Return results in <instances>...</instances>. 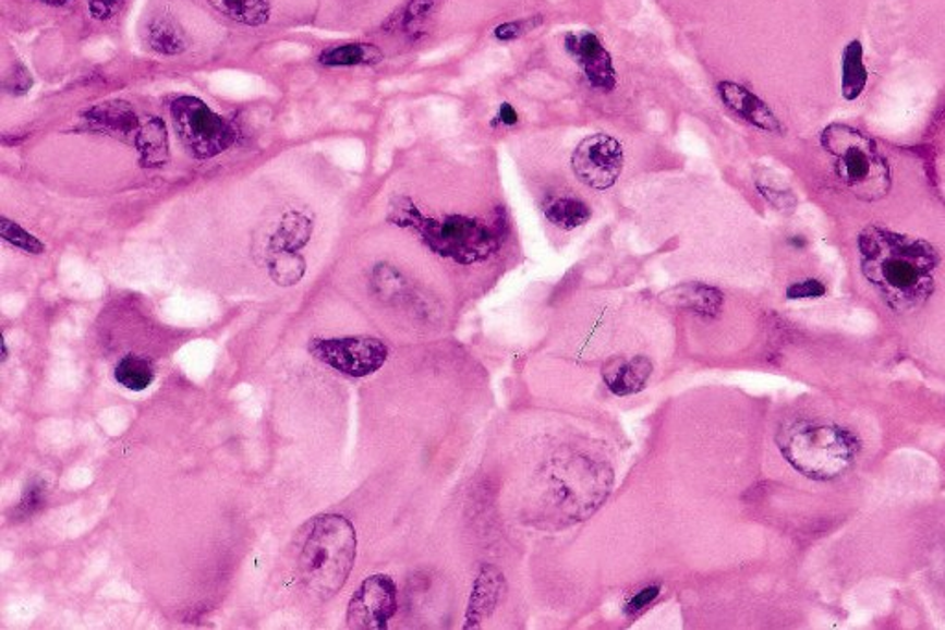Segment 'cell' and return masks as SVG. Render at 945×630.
<instances>
[{
	"instance_id": "1",
	"label": "cell",
	"mask_w": 945,
	"mask_h": 630,
	"mask_svg": "<svg viewBox=\"0 0 945 630\" xmlns=\"http://www.w3.org/2000/svg\"><path fill=\"white\" fill-rule=\"evenodd\" d=\"M864 278L897 313L921 307L933 294L940 257L931 244L870 226L859 237Z\"/></svg>"
},
{
	"instance_id": "2",
	"label": "cell",
	"mask_w": 945,
	"mask_h": 630,
	"mask_svg": "<svg viewBox=\"0 0 945 630\" xmlns=\"http://www.w3.org/2000/svg\"><path fill=\"white\" fill-rule=\"evenodd\" d=\"M388 219L401 228L416 231L434 254L449 257L460 265H473L492 257L508 230L505 219L484 222L465 215L428 219L409 198L396 202Z\"/></svg>"
},
{
	"instance_id": "3",
	"label": "cell",
	"mask_w": 945,
	"mask_h": 630,
	"mask_svg": "<svg viewBox=\"0 0 945 630\" xmlns=\"http://www.w3.org/2000/svg\"><path fill=\"white\" fill-rule=\"evenodd\" d=\"M777 448L796 472L813 481L843 477L861 451V440L843 425L796 420L783 425Z\"/></svg>"
},
{
	"instance_id": "4",
	"label": "cell",
	"mask_w": 945,
	"mask_h": 630,
	"mask_svg": "<svg viewBox=\"0 0 945 630\" xmlns=\"http://www.w3.org/2000/svg\"><path fill=\"white\" fill-rule=\"evenodd\" d=\"M356 557L355 528L343 516H318L300 555V576L308 594L329 599L342 589Z\"/></svg>"
},
{
	"instance_id": "5",
	"label": "cell",
	"mask_w": 945,
	"mask_h": 630,
	"mask_svg": "<svg viewBox=\"0 0 945 630\" xmlns=\"http://www.w3.org/2000/svg\"><path fill=\"white\" fill-rule=\"evenodd\" d=\"M822 146L837 159L838 178L859 198L880 201L891 187V169L872 137L846 124H832L822 134Z\"/></svg>"
},
{
	"instance_id": "6",
	"label": "cell",
	"mask_w": 945,
	"mask_h": 630,
	"mask_svg": "<svg viewBox=\"0 0 945 630\" xmlns=\"http://www.w3.org/2000/svg\"><path fill=\"white\" fill-rule=\"evenodd\" d=\"M175 134L194 158L211 159L237 141L235 128L196 97H178L170 106Z\"/></svg>"
},
{
	"instance_id": "7",
	"label": "cell",
	"mask_w": 945,
	"mask_h": 630,
	"mask_svg": "<svg viewBox=\"0 0 945 630\" xmlns=\"http://www.w3.org/2000/svg\"><path fill=\"white\" fill-rule=\"evenodd\" d=\"M308 350L322 363L350 377L372 376L388 359V348L372 337L314 339Z\"/></svg>"
},
{
	"instance_id": "8",
	"label": "cell",
	"mask_w": 945,
	"mask_h": 630,
	"mask_svg": "<svg viewBox=\"0 0 945 630\" xmlns=\"http://www.w3.org/2000/svg\"><path fill=\"white\" fill-rule=\"evenodd\" d=\"M571 163L580 182L598 191H606L619 178L625 163V152L619 141L611 135H591L574 150Z\"/></svg>"
},
{
	"instance_id": "9",
	"label": "cell",
	"mask_w": 945,
	"mask_h": 630,
	"mask_svg": "<svg viewBox=\"0 0 945 630\" xmlns=\"http://www.w3.org/2000/svg\"><path fill=\"white\" fill-rule=\"evenodd\" d=\"M398 610V589L388 576H374L362 582L348 608L351 629L380 630Z\"/></svg>"
},
{
	"instance_id": "10",
	"label": "cell",
	"mask_w": 945,
	"mask_h": 630,
	"mask_svg": "<svg viewBox=\"0 0 945 630\" xmlns=\"http://www.w3.org/2000/svg\"><path fill=\"white\" fill-rule=\"evenodd\" d=\"M564 47L569 58L579 65L591 89L603 93L614 92L617 85L614 58L604 47L601 37L587 31L571 32L567 34Z\"/></svg>"
},
{
	"instance_id": "11",
	"label": "cell",
	"mask_w": 945,
	"mask_h": 630,
	"mask_svg": "<svg viewBox=\"0 0 945 630\" xmlns=\"http://www.w3.org/2000/svg\"><path fill=\"white\" fill-rule=\"evenodd\" d=\"M82 119L90 132L109 135L114 140L126 141V143L135 141L141 124H143L140 117L135 116L132 106L124 100H109V102L98 104L89 111H85Z\"/></svg>"
},
{
	"instance_id": "12",
	"label": "cell",
	"mask_w": 945,
	"mask_h": 630,
	"mask_svg": "<svg viewBox=\"0 0 945 630\" xmlns=\"http://www.w3.org/2000/svg\"><path fill=\"white\" fill-rule=\"evenodd\" d=\"M506 579L497 566L484 564L476 576L473 592H471L470 605L465 613L464 629L471 630L481 627L494 616L505 595Z\"/></svg>"
},
{
	"instance_id": "13",
	"label": "cell",
	"mask_w": 945,
	"mask_h": 630,
	"mask_svg": "<svg viewBox=\"0 0 945 630\" xmlns=\"http://www.w3.org/2000/svg\"><path fill=\"white\" fill-rule=\"evenodd\" d=\"M718 97L723 98V102L735 116L748 124L768 134H782V122L777 121L776 113L747 87L735 82H720Z\"/></svg>"
},
{
	"instance_id": "14",
	"label": "cell",
	"mask_w": 945,
	"mask_h": 630,
	"mask_svg": "<svg viewBox=\"0 0 945 630\" xmlns=\"http://www.w3.org/2000/svg\"><path fill=\"white\" fill-rule=\"evenodd\" d=\"M652 366L651 359L638 355V358H615L609 363L604 364L603 377L604 383L608 385L609 390L617 396H632L641 392L646 383L651 379Z\"/></svg>"
},
{
	"instance_id": "15",
	"label": "cell",
	"mask_w": 945,
	"mask_h": 630,
	"mask_svg": "<svg viewBox=\"0 0 945 630\" xmlns=\"http://www.w3.org/2000/svg\"><path fill=\"white\" fill-rule=\"evenodd\" d=\"M146 47L161 56H178L187 49V36L170 13L161 12L152 15L145 25Z\"/></svg>"
},
{
	"instance_id": "16",
	"label": "cell",
	"mask_w": 945,
	"mask_h": 630,
	"mask_svg": "<svg viewBox=\"0 0 945 630\" xmlns=\"http://www.w3.org/2000/svg\"><path fill=\"white\" fill-rule=\"evenodd\" d=\"M133 145L140 152V161L145 169H159L169 161V134L161 119H148L143 122Z\"/></svg>"
},
{
	"instance_id": "17",
	"label": "cell",
	"mask_w": 945,
	"mask_h": 630,
	"mask_svg": "<svg viewBox=\"0 0 945 630\" xmlns=\"http://www.w3.org/2000/svg\"><path fill=\"white\" fill-rule=\"evenodd\" d=\"M543 213L550 225L560 230H577L584 226L591 217V209L579 196L571 194H555L543 202Z\"/></svg>"
},
{
	"instance_id": "18",
	"label": "cell",
	"mask_w": 945,
	"mask_h": 630,
	"mask_svg": "<svg viewBox=\"0 0 945 630\" xmlns=\"http://www.w3.org/2000/svg\"><path fill=\"white\" fill-rule=\"evenodd\" d=\"M670 303L680 310L693 311L699 315L715 316L723 307L724 296L723 292L715 287L693 283V286L678 287L670 292Z\"/></svg>"
},
{
	"instance_id": "19",
	"label": "cell",
	"mask_w": 945,
	"mask_h": 630,
	"mask_svg": "<svg viewBox=\"0 0 945 630\" xmlns=\"http://www.w3.org/2000/svg\"><path fill=\"white\" fill-rule=\"evenodd\" d=\"M383 60L379 47L369 43H348L332 47L319 54V63L326 68H359V65H377Z\"/></svg>"
},
{
	"instance_id": "20",
	"label": "cell",
	"mask_w": 945,
	"mask_h": 630,
	"mask_svg": "<svg viewBox=\"0 0 945 630\" xmlns=\"http://www.w3.org/2000/svg\"><path fill=\"white\" fill-rule=\"evenodd\" d=\"M868 71L864 65V50L861 41H851L843 54V97L857 100L867 89Z\"/></svg>"
},
{
	"instance_id": "21",
	"label": "cell",
	"mask_w": 945,
	"mask_h": 630,
	"mask_svg": "<svg viewBox=\"0 0 945 630\" xmlns=\"http://www.w3.org/2000/svg\"><path fill=\"white\" fill-rule=\"evenodd\" d=\"M209 4L241 25H266L270 19V0H209Z\"/></svg>"
},
{
	"instance_id": "22",
	"label": "cell",
	"mask_w": 945,
	"mask_h": 630,
	"mask_svg": "<svg viewBox=\"0 0 945 630\" xmlns=\"http://www.w3.org/2000/svg\"><path fill=\"white\" fill-rule=\"evenodd\" d=\"M311 233H313V222L307 217H303L300 213H289L281 220L278 231L271 235L268 246L270 252L298 250L307 243Z\"/></svg>"
},
{
	"instance_id": "23",
	"label": "cell",
	"mask_w": 945,
	"mask_h": 630,
	"mask_svg": "<svg viewBox=\"0 0 945 630\" xmlns=\"http://www.w3.org/2000/svg\"><path fill=\"white\" fill-rule=\"evenodd\" d=\"M154 377H156V372H154L150 361L137 358V355H126L119 361L117 368H114V379L119 381V385L128 388V390H133V392L146 390L154 381Z\"/></svg>"
},
{
	"instance_id": "24",
	"label": "cell",
	"mask_w": 945,
	"mask_h": 630,
	"mask_svg": "<svg viewBox=\"0 0 945 630\" xmlns=\"http://www.w3.org/2000/svg\"><path fill=\"white\" fill-rule=\"evenodd\" d=\"M268 270L278 286H295L305 274V259L302 255L295 254V250L271 252Z\"/></svg>"
},
{
	"instance_id": "25",
	"label": "cell",
	"mask_w": 945,
	"mask_h": 630,
	"mask_svg": "<svg viewBox=\"0 0 945 630\" xmlns=\"http://www.w3.org/2000/svg\"><path fill=\"white\" fill-rule=\"evenodd\" d=\"M446 0H409L398 19L399 28L412 32L422 26Z\"/></svg>"
},
{
	"instance_id": "26",
	"label": "cell",
	"mask_w": 945,
	"mask_h": 630,
	"mask_svg": "<svg viewBox=\"0 0 945 630\" xmlns=\"http://www.w3.org/2000/svg\"><path fill=\"white\" fill-rule=\"evenodd\" d=\"M0 237H2L7 243L15 246V249L23 250L26 254L37 255L45 252V244H43L37 237L23 230L17 222H12V220L7 219V217L0 219Z\"/></svg>"
},
{
	"instance_id": "27",
	"label": "cell",
	"mask_w": 945,
	"mask_h": 630,
	"mask_svg": "<svg viewBox=\"0 0 945 630\" xmlns=\"http://www.w3.org/2000/svg\"><path fill=\"white\" fill-rule=\"evenodd\" d=\"M374 287L377 294L380 298H396L404 291L403 276L396 270V268L388 267V265H379V267L375 268L374 272Z\"/></svg>"
},
{
	"instance_id": "28",
	"label": "cell",
	"mask_w": 945,
	"mask_h": 630,
	"mask_svg": "<svg viewBox=\"0 0 945 630\" xmlns=\"http://www.w3.org/2000/svg\"><path fill=\"white\" fill-rule=\"evenodd\" d=\"M542 23L543 19L540 15L529 19H518V21H508V23H502V25L495 28L494 37L497 41H516L519 37L526 36L530 32L536 31L537 26H542Z\"/></svg>"
},
{
	"instance_id": "29",
	"label": "cell",
	"mask_w": 945,
	"mask_h": 630,
	"mask_svg": "<svg viewBox=\"0 0 945 630\" xmlns=\"http://www.w3.org/2000/svg\"><path fill=\"white\" fill-rule=\"evenodd\" d=\"M758 191L763 194V198L771 206L776 207L779 211L790 213L796 207L795 194L787 191V189L774 187V185H765V183L758 182Z\"/></svg>"
},
{
	"instance_id": "30",
	"label": "cell",
	"mask_w": 945,
	"mask_h": 630,
	"mask_svg": "<svg viewBox=\"0 0 945 630\" xmlns=\"http://www.w3.org/2000/svg\"><path fill=\"white\" fill-rule=\"evenodd\" d=\"M825 294L824 283H820L819 279H803L798 283L787 289V298L789 300H809V298H820Z\"/></svg>"
},
{
	"instance_id": "31",
	"label": "cell",
	"mask_w": 945,
	"mask_h": 630,
	"mask_svg": "<svg viewBox=\"0 0 945 630\" xmlns=\"http://www.w3.org/2000/svg\"><path fill=\"white\" fill-rule=\"evenodd\" d=\"M43 504H45V485L41 481H34L25 490L19 512L23 516H32Z\"/></svg>"
},
{
	"instance_id": "32",
	"label": "cell",
	"mask_w": 945,
	"mask_h": 630,
	"mask_svg": "<svg viewBox=\"0 0 945 630\" xmlns=\"http://www.w3.org/2000/svg\"><path fill=\"white\" fill-rule=\"evenodd\" d=\"M4 87L12 95H25L32 87V74L23 65H17V68L13 65L12 74L8 76Z\"/></svg>"
},
{
	"instance_id": "33",
	"label": "cell",
	"mask_w": 945,
	"mask_h": 630,
	"mask_svg": "<svg viewBox=\"0 0 945 630\" xmlns=\"http://www.w3.org/2000/svg\"><path fill=\"white\" fill-rule=\"evenodd\" d=\"M657 595H659V589L657 586H651V589L641 590L638 594L633 595L632 599L627 603V613L628 614H638L646 608V606L654 603Z\"/></svg>"
},
{
	"instance_id": "34",
	"label": "cell",
	"mask_w": 945,
	"mask_h": 630,
	"mask_svg": "<svg viewBox=\"0 0 945 630\" xmlns=\"http://www.w3.org/2000/svg\"><path fill=\"white\" fill-rule=\"evenodd\" d=\"M117 7H119V0H89V10L93 13V17L100 19V21L111 17Z\"/></svg>"
},
{
	"instance_id": "35",
	"label": "cell",
	"mask_w": 945,
	"mask_h": 630,
	"mask_svg": "<svg viewBox=\"0 0 945 630\" xmlns=\"http://www.w3.org/2000/svg\"><path fill=\"white\" fill-rule=\"evenodd\" d=\"M519 116L516 108H513L512 104H500L499 111H497V119H494V126H499V124H505V126H513V124H518Z\"/></svg>"
},
{
	"instance_id": "36",
	"label": "cell",
	"mask_w": 945,
	"mask_h": 630,
	"mask_svg": "<svg viewBox=\"0 0 945 630\" xmlns=\"http://www.w3.org/2000/svg\"><path fill=\"white\" fill-rule=\"evenodd\" d=\"M41 2L49 4V7H63V4H66L69 0H41Z\"/></svg>"
}]
</instances>
